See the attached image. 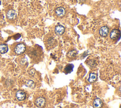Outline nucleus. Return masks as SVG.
<instances>
[{"label":"nucleus","mask_w":121,"mask_h":108,"mask_svg":"<svg viewBox=\"0 0 121 108\" xmlns=\"http://www.w3.org/2000/svg\"><path fill=\"white\" fill-rule=\"evenodd\" d=\"M97 74L94 73H90L89 75L88 79L87 80L89 82H94L97 79Z\"/></svg>","instance_id":"obj_11"},{"label":"nucleus","mask_w":121,"mask_h":108,"mask_svg":"<svg viewBox=\"0 0 121 108\" xmlns=\"http://www.w3.org/2000/svg\"><path fill=\"white\" fill-rule=\"evenodd\" d=\"M16 97L17 100L22 101L26 98V94L23 90H19L16 93Z\"/></svg>","instance_id":"obj_4"},{"label":"nucleus","mask_w":121,"mask_h":108,"mask_svg":"<svg viewBox=\"0 0 121 108\" xmlns=\"http://www.w3.org/2000/svg\"><path fill=\"white\" fill-rule=\"evenodd\" d=\"M73 68V65L69 64H68L67 66H66L65 69V71L67 73H70L72 71Z\"/></svg>","instance_id":"obj_13"},{"label":"nucleus","mask_w":121,"mask_h":108,"mask_svg":"<svg viewBox=\"0 0 121 108\" xmlns=\"http://www.w3.org/2000/svg\"><path fill=\"white\" fill-rule=\"evenodd\" d=\"M25 85L26 87L30 88H33L35 86V84L34 82L32 80H27V81H26Z\"/></svg>","instance_id":"obj_12"},{"label":"nucleus","mask_w":121,"mask_h":108,"mask_svg":"<svg viewBox=\"0 0 121 108\" xmlns=\"http://www.w3.org/2000/svg\"><path fill=\"white\" fill-rule=\"evenodd\" d=\"M77 53H78L77 51L76 50H73L70 51L68 53V56L69 58H73L76 55Z\"/></svg>","instance_id":"obj_14"},{"label":"nucleus","mask_w":121,"mask_h":108,"mask_svg":"<svg viewBox=\"0 0 121 108\" xmlns=\"http://www.w3.org/2000/svg\"><path fill=\"white\" fill-rule=\"evenodd\" d=\"M109 32V28L107 26L101 27L99 30V34L101 36L105 37L107 36Z\"/></svg>","instance_id":"obj_6"},{"label":"nucleus","mask_w":121,"mask_h":108,"mask_svg":"<svg viewBox=\"0 0 121 108\" xmlns=\"http://www.w3.org/2000/svg\"><path fill=\"white\" fill-rule=\"evenodd\" d=\"M26 50V46L23 43H20L17 44L14 49L15 52L18 54H23Z\"/></svg>","instance_id":"obj_2"},{"label":"nucleus","mask_w":121,"mask_h":108,"mask_svg":"<svg viewBox=\"0 0 121 108\" xmlns=\"http://www.w3.org/2000/svg\"><path fill=\"white\" fill-rule=\"evenodd\" d=\"M1 0H0V5L1 4Z\"/></svg>","instance_id":"obj_15"},{"label":"nucleus","mask_w":121,"mask_h":108,"mask_svg":"<svg viewBox=\"0 0 121 108\" xmlns=\"http://www.w3.org/2000/svg\"><path fill=\"white\" fill-rule=\"evenodd\" d=\"M8 51V46L6 44H2L0 45V53L3 54L7 53Z\"/></svg>","instance_id":"obj_10"},{"label":"nucleus","mask_w":121,"mask_h":108,"mask_svg":"<svg viewBox=\"0 0 121 108\" xmlns=\"http://www.w3.org/2000/svg\"><path fill=\"white\" fill-rule=\"evenodd\" d=\"M45 103H46L45 99L42 97H38L35 100V105L39 108L43 107L45 105Z\"/></svg>","instance_id":"obj_3"},{"label":"nucleus","mask_w":121,"mask_h":108,"mask_svg":"<svg viewBox=\"0 0 121 108\" xmlns=\"http://www.w3.org/2000/svg\"><path fill=\"white\" fill-rule=\"evenodd\" d=\"M103 105L102 100L99 98H96L93 102V106L95 108H101Z\"/></svg>","instance_id":"obj_8"},{"label":"nucleus","mask_w":121,"mask_h":108,"mask_svg":"<svg viewBox=\"0 0 121 108\" xmlns=\"http://www.w3.org/2000/svg\"><path fill=\"white\" fill-rule=\"evenodd\" d=\"M110 36L113 40H119L121 37V31L119 29H114L111 31Z\"/></svg>","instance_id":"obj_1"},{"label":"nucleus","mask_w":121,"mask_h":108,"mask_svg":"<svg viewBox=\"0 0 121 108\" xmlns=\"http://www.w3.org/2000/svg\"><path fill=\"white\" fill-rule=\"evenodd\" d=\"M54 31L57 35H61L64 32L65 28L62 25H58L55 27Z\"/></svg>","instance_id":"obj_7"},{"label":"nucleus","mask_w":121,"mask_h":108,"mask_svg":"<svg viewBox=\"0 0 121 108\" xmlns=\"http://www.w3.org/2000/svg\"><path fill=\"white\" fill-rule=\"evenodd\" d=\"M55 13L57 16L62 17L65 14V9L62 7H59L55 10Z\"/></svg>","instance_id":"obj_9"},{"label":"nucleus","mask_w":121,"mask_h":108,"mask_svg":"<svg viewBox=\"0 0 121 108\" xmlns=\"http://www.w3.org/2000/svg\"><path fill=\"white\" fill-rule=\"evenodd\" d=\"M7 17L9 19L13 20L16 18L17 14L15 10L13 9H10L7 12L6 14Z\"/></svg>","instance_id":"obj_5"}]
</instances>
